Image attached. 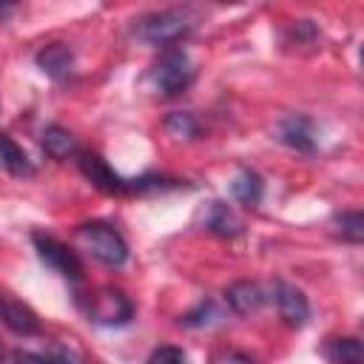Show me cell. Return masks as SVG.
Wrapping results in <instances>:
<instances>
[{"label": "cell", "mask_w": 364, "mask_h": 364, "mask_svg": "<svg viewBox=\"0 0 364 364\" xmlns=\"http://www.w3.org/2000/svg\"><path fill=\"white\" fill-rule=\"evenodd\" d=\"M219 364H256V361L247 353H228V355L219 358Z\"/></svg>", "instance_id": "22"}, {"label": "cell", "mask_w": 364, "mask_h": 364, "mask_svg": "<svg viewBox=\"0 0 364 364\" xmlns=\"http://www.w3.org/2000/svg\"><path fill=\"white\" fill-rule=\"evenodd\" d=\"M82 307H85L88 321H97V324H105V327L128 324L131 316H134L131 299L122 290H114V287H102V290L91 293Z\"/></svg>", "instance_id": "4"}, {"label": "cell", "mask_w": 364, "mask_h": 364, "mask_svg": "<svg viewBox=\"0 0 364 364\" xmlns=\"http://www.w3.org/2000/svg\"><path fill=\"white\" fill-rule=\"evenodd\" d=\"M219 321H222V310H219L210 299L199 301L191 313H185V316L179 318L182 327H213V324H219Z\"/></svg>", "instance_id": "20"}, {"label": "cell", "mask_w": 364, "mask_h": 364, "mask_svg": "<svg viewBox=\"0 0 364 364\" xmlns=\"http://www.w3.org/2000/svg\"><path fill=\"white\" fill-rule=\"evenodd\" d=\"M9 9H11V6H9V3H0V14H6V11H9Z\"/></svg>", "instance_id": "23"}, {"label": "cell", "mask_w": 364, "mask_h": 364, "mask_svg": "<svg viewBox=\"0 0 364 364\" xmlns=\"http://www.w3.org/2000/svg\"><path fill=\"white\" fill-rule=\"evenodd\" d=\"M193 77H196V65H193L188 48L171 46V48H165V51L159 54V60L148 68L145 85H148L154 94H159V97H179V94H185V91L191 88Z\"/></svg>", "instance_id": "2"}, {"label": "cell", "mask_w": 364, "mask_h": 364, "mask_svg": "<svg viewBox=\"0 0 364 364\" xmlns=\"http://www.w3.org/2000/svg\"><path fill=\"white\" fill-rule=\"evenodd\" d=\"M264 290L256 284V282H247V279H239V282H233L228 290H225V301L230 304V310L233 313H239V316H250V313H256L262 304H264Z\"/></svg>", "instance_id": "11"}, {"label": "cell", "mask_w": 364, "mask_h": 364, "mask_svg": "<svg viewBox=\"0 0 364 364\" xmlns=\"http://www.w3.org/2000/svg\"><path fill=\"white\" fill-rule=\"evenodd\" d=\"M0 165L11 173V176H34V162L28 159V154L9 136V134H0Z\"/></svg>", "instance_id": "16"}, {"label": "cell", "mask_w": 364, "mask_h": 364, "mask_svg": "<svg viewBox=\"0 0 364 364\" xmlns=\"http://www.w3.org/2000/svg\"><path fill=\"white\" fill-rule=\"evenodd\" d=\"M31 242H34V250H37V256H40V262L46 267H51L54 273H60L68 282H80L82 279V262L65 242H60V239H54L48 233H34Z\"/></svg>", "instance_id": "5"}, {"label": "cell", "mask_w": 364, "mask_h": 364, "mask_svg": "<svg viewBox=\"0 0 364 364\" xmlns=\"http://www.w3.org/2000/svg\"><path fill=\"white\" fill-rule=\"evenodd\" d=\"M165 131H168L171 136H176V139H196L202 128H199V122H196L193 114H188V111H173V114L165 117Z\"/></svg>", "instance_id": "19"}, {"label": "cell", "mask_w": 364, "mask_h": 364, "mask_svg": "<svg viewBox=\"0 0 364 364\" xmlns=\"http://www.w3.org/2000/svg\"><path fill=\"white\" fill-rule=\"evenodd\" d=\"M230 196H233L239 205H245V208H259V202H262V196H264V182H262V176H259L256 171H250V168H242V171L230 179Z\"/></svg>", "instance_id": "13"}, {"label": "cell", "mask_w": 364, "mask_h": 364, "mask_svg": "<svg viewBox=\"0 0 364 364\" xmlns=\"http://www.w3.org/2000/svg\"><path fill=\"white\" fill-rule=\"evenodd\" d=\"M145 364H188V358H185V353H182L179 347L165 344V347H156V350L148 355Z\"/></svg>", "instance_id": "21"}, {"label": "cell", "mask_w": 364, "mask_h": 364, "mask_svg": "<svg viewBox=\"0 0 364 364\" xmlns=\"http://www.w3.org/2000/svg\"><path fill=\"white\" fill-rule=\"evenodd\" d=\"M0 361H3V344H0Z\"/></svg>", "instance_id": "24"}, {"label": "cell", "mask_w": 364, "mask_h": 364, "mask_svg": "<svg viewBox=\"0 0 364 364\" xmlns=\"http://www.w3.org/2000/svg\"><path fill=\"white\" fill-rule=\"evenodd\" d=\"M333 233L341 242L361 245V239H364V213L361 210H341V213H336L333 216Z\"/></svg>", "instance_id": "18"}, {"label": "cell", "mask_w": 364, "mask_h": 364, "mask_svg": "<svg viewBox=\"0 0 364 364\" xmlns=\"http://www.w3.org/2000/svg\"><path fill=\"white\" fill-rule=\"evenodd\" d=\"M196 23H199V14L191 6H173V9H162L139 17L134 26V34L145 46L171 48V46H179L196 28Z\"/></svg>", "instance_id": "1"}, {"label": "cell", "mask_w": 364, "mask_h": 364, "mask_svg": "<svg viewBox=\"0 0 364 364\" xmlns=\"http://www.w3.org/2000/svg\"><path fill=\"white\" fill-rule=\"evenodd\" d=\"M276 139L293 151L310 154L316 151V122L304 114H287L276 125Z\"/></svg>", "instance_id": "7"}, {"label": "cell", "mask_w": 364, "mask_h": 364, "mask_svg": "<svg viewBox=\"0 0 364 364\" xmlns=\"http://www.w3.org/2000/svg\"><path fill=\"white\" fill-rule=\"evenodd\" d=\"M324 355L333 364H361L364 361V347L355 336H338V338H330L324 344Z\"/></svg>", "instance_id": "17"}, {"label": "cell", "mask_w": 364, "mask_h": 364, "mask_svg": "<svg viewBox=\"0 0 364 364\" xmlns=\"http://www.w3.org/2000/svg\"><path fill=\"white\" fill-rule=\"evenodd\" d=\"M37 68L51 80H68L74 68V51L65 43H48L37 51Z\"/></svg>", "instance_id": "10"}, {"label": "cell", "mask_w": 364, "mask_h": 364, "mask_svg": "<svg viewBox=\"0 0 364 364\" xmlns=\"http://www.w3.org/2000/svg\"><path fill=\"white\" fill-rule=\"evenodd\" d=\"M85 250L105 267H122L128 262V242L108 222H85L77 228Z\"/></svg>", "instance_id": "3"}, {"label": "cell", "mask_w": 364, "mask_h": 364, "mask_svg": "<svg viewBox=\"0 0 364 364\" xmlns=\"http://www.w3.org/2000/svg\"><path fill=\"white\" fill-rule=\"evenodd\" d=\"M40 145L51 159H68V156L80 154L77 136L63 125H46L43 134H40Z\"/></svg>", "instance_id": "12"}, {"label": "cell", "mask_w": 364, "mask_h": 364, "mask_svg": "<svg viewBox=\"0 0 364 364\" xmlns=\"http://www.w3.org/2000/svg\"><path fill=\"white\" fill-rule=\"evenodd\" d=\"M0 321H3L11 333H17V336H34V333H40V318H37V313H34L28 304H23V301H17V299H9V296H3V293H0Z\"/></svg>", "instance_id": "9"}, {"label": "cell", "mask_w": 364, "mask_h": 364, "mask_svg": "<svg viewBox=\"0 0 364 364\" xmlns=\"http://www.w3.org/2000/svg\"><path fill=\"white\" fill-rule=\"evenodd\" d=\"M77 165H80L82 176H85L91 185H97L100 191H105V193H134V179L119 176L100 154L80 151V154H77Z\"/></svg>", "instance_id": "6"}, {"label": "cell", "mask_w": 364, "mask_h": 364, "mask_svg": "<svg viewBox=\"0 0 364 364\" xmlns=\"http://www.w3.org/2000/svg\"><path fill=\"white\" fill-rule=\"evenodd\" d=\"M205 228H208L210 233L222 236V239H233V236L242 233L239 216H236V213L230 210V205H225V202H210V208H208V213H205Z\"/></svg>", "instance_id": "15"}, {"label": "cell", "mask_w": 364, "mask_h": 364, "mask_svg": "<svg viewBox=\"0 0 364 364\" xmlns=\"http://www.w3.org/2000/svg\"><path fill=\"white\" fill-rule=\"evenodd\" d=\"M14 364H85V358L80 353H74L71 347L63 344H51L43 353L34 350H17L14 353Z\"/></svg>", "instance_id": "14"}, {"label": "cell", "mask_w": 364, "mask_h": 364, "mask_svg": "<svg viewBox=\"0 0 364 364\" xmlns=\"http://www.w3.org/2000/svg\"><path fill=\"white\" fill-rule=\"evenodd\" d=\"M273 299H276V310H279V316H282V321L287 327H296L299 330V327L307 324L310 304H307V296L299 287H293L287 282H276L273 284Z\"/></svg>", "instance_id": "8"}]
</instances>
